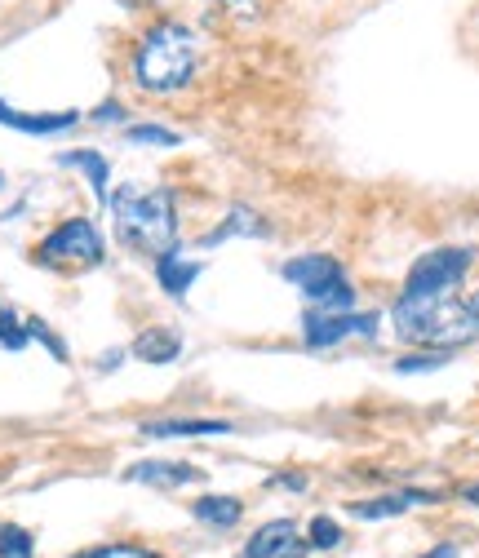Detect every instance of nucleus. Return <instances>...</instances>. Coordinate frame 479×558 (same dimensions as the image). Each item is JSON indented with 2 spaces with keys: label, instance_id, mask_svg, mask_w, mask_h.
Masks as SVG:
<instances>
[{
  "label": "nucleus",
  "instance_id": "obj_1",
  "mask_svg": "<svg viewBox=\"0 0 479 558\" xmlns=\"http://www.w3.org/2000/svg\"><path fill=\"white\" fill-rule=\"evenodd\" d=\"M391 319L400 341H413V346L457 350L479 341V315L471 310V302H457L453 293H400L391 306Z\"/></svg>",
  "mask_w": 479,
  "mask_h": 558
},
{
  "label": "nucleus",
  "instance_id": "obj_2",
  "mask_svg": "<svg viewBox=\"0 0 479 558\" xmlns=\"http://www.w3.org/2000/svg\"><path fill=\"white\" fill-rule=\"evenodd\" d=\"M111 222H116V240L134 248L142 257H165L178 244V213H173V195L165 186H134L125 182L107 200Z\"/></svg>",
  "mask_w": 479,
  "mask_h": 558
},
{
  "label": "nucleus",
  "instance_id": "obj_3",
  "mask_svg": "<svg viewBox=\"0 0 479 558\" xmlns=\"http://www.w3.org/2000/svg\"><path fill=\"white\" fill-rule=\"evenodd\" d=\"M191 76H196V36L182 23L151 27L134 54V85L142 93L169 98V93L187 89Z\"/></svg>",
  "mask_w": 479,
  "mask_h": 558
},
{
  "label": "nucleus",
  "instance_id": "obj_4",
  "mask_svg": "<svg viewBox=\"0 0 479 558\" xmlns=\"http://www.w3.org/2000/svg\"><path fill=\"white\" fill-rule=\"evenodd\" d=\"M280 275L298 288L315 310H351L355 306V288L342 275V262L329 253H307V257H289L280 266Z\"/></svg>",
  "mask_w": 479,
  "mask_h": 558
},
{
  "label": "nucleus",
  "instance_id": "obj_5",
  "mask_svg": "<svg viewBox=\"0 0 479 558\" xmlns=\"http://www.w3.org/2000/svg\"><path fill=\"white\" fill-rule=\"evenodd\" d=\"M103 257H107V244L89 217H67L63 226H54V231L36 244L40 266H98Z\"/></svg>",
  "mask_w": 479,
  "mask_h": 558
},
{
  "label": "nucleus",
  "instance_id": "obj_6",
  "mask_svg": "<svg viewBox=\"0 0 479 558\" xmlns=\"http://www.w3.org/2000/svg\"><path fill=\"white\" fill-rule=\"evenodd\" d=\"M475 262V248H431L413 262L409 279H404V293L422 297V293H453L457 284L466 279Z\"/></svg>",
  "mask_w": 479,
  "mask_h": 558
},
{
  "label": "nucleus",
  "instance_id": "obj_7",
  "mask_svg": "<svg viewBox=\"0 0 479 558\" xmlns=\"http://www.w3.org/2000/svg\"><path fill=\"white\" fill-rule=\"evenodd\" d=\"M377 333V315H355V310H315L302 319V341L307 346H338L346 337H373Z\"/></svg>",
  "mask_w": 479,
  "mask_h": 558
},
{
  "label": "nucleus",
  "instance_id": "obj_8",
  "mask_svg": "<svg viewBox=\"0 0 479 558\" xmlns=\"http://www.w3.org/2000/svg\"><path fill=\"white\" fill-rule=\"evenodd\" d=\"M413 505H440V492H422V488H404V492H386V496H369V501H355L351 514L364 523H382V519H400Z\"/></svg>",
  "mask_w": 479,
  "mask_h": 558
},
{
  "label": "nucleus",
  "instance_id": "obj_9",
  "mask_svg": "<svg viewBox=\"0 0 479 558\" xmlns=\"http://www.w3.org/2000/svg\"><path fill=\"white\" fill-rule=\"evenodd\" d=\"M205 470L187 461H138L125 470V483H147V488H187V483H200Z\"/></svg>",
  "mask_w": 479,
  "mask_h": 558
},
{
  "label": "nucleus",
  "instance_id": "obj_10",
  "mask_svg": "<svg viewBox=\"0 0 479 558\" xmlns=\"http://www.w3.org/2000/svg\"><path fill=\"white\" fill-rule=\"evenodd\" d=\"M0 124L5 129H18V133H36V138H49V133H67L80 124V111H14L5 98H0Z\"/></svg>",
  "mask_w": 479,
  "mask_h": 558
},
{
  "label": "nucleus",
  "instance_id": "obj_11",
  "mask_svg": "<svg viewBox=\"0 0 479 558\" xmlns=\"http://www.w3.org/2000/svg\"><path fill=\"white\" fill-rule=\"evenodd\" d=\"M147 439H205V434H231L236 426L218 417H178V421H142Z\"/></svg>",
  "mask_w": 479,
  "mask_h": 558
},
{
  "label": "nucleus",
  "instance_id": "obj_12",
  "mask_svg": "<svg viewBox=\"0 0 479 558\" xmlns=\"http://www.w3.org/2000/svg\"><path fill=\"white\" fill-rule=\"evenodd\" d=\"M129 350H134V359H142V364H173L182 355V337L173 328H142Z\"/></svg>",
  "mask_w": 479,
  "mask_h": 558
},
{
  "label": "nucleus",
  "instance_id": "obj_13",
  "mask_svg": "<svg viewBox=\"0 0 479 558\" xmlns=\"http://www.w3.org/2000/svg\"><path fill=\"white\" fill-rule=\"evenodd\" d=\"M200 271H205V266L187 262L178 248H169L165 257H156V279H160V288H165L169 297H187V288L200 279Z\"/></svg>",
  "mask_w": 479,
  "mask_h": 558
},
{
  "label": "nucleus",
  "instance_id": "obj_14",
  "mask_svg": "<svg viewBox=\"0 0 479 558\" xmlns=\"http://www.w3.org/2000/svg\"><path fill=\"white\" fill-rule=\"evenodd\" d=\"M298 536V523L293 519H271L262 523L258 532L249 536V545H244V558H280L289 550V541Z\"/></svg>",
  "mask_w": 479,
  "mask_h": 558
},
{
  "label": "nucleus",
  "instance_id": "obj_15",
  "mask_svg": "<svg viewBox=\"0 0 479 558\" xmlns=\"http://www.w3.org/2000/svg\"><path fill=\"white\" fill-rule=\"evenodd\" d=\"M58 164H67V169H80L89 178V186H94V195L98 200H111V191H107V182H111V164H107V155H98V151H89V147H80V151H67V155H58Z\"/></svg>",
  "mask_w": 479,
  "mask_h": 558
},
{
  "label": "nucleus",
  "instance_id": "obj_16",
  "mask_svg": "<svg viewBox=\"0 0 479 558\" xmlns=\"http://www.w3.org/2000/svg\"><path fill=\"white\" fill-rule=\"evenodd\" d=\"M191 514L209 527H236L244 519V505L236 496H200V501H191Z\"/></svg>",
  "mask_w": 479,
  "mask_h": 558
},
{
  "label": "nucleus",
  "instance_id": "obj_17",
  "mask_svg": "<svg viewBox=\"0 0 479 558\" xmlns=\"http://www.w3.org/2000/svg\"><path fill=\"white\" fill-rule=\"evenodd\" d=\"M227 235H271V226L262 222V217L253 213V209H231V213H227V222H222L218 231H209V235H205V248L222 244Z\"/></svg>",
  "mask_w": 479,
  "mask_h": 558
},
{
  "label": "nucleus",
  "instance_id": "obj_18",
  "mask_svg": "<svg viewBox=\"0 0 479 558\" xmlns=\"http://www.w3.org/2000/svg\"><path fill=\"white\" fill-rule=\"evenodd\" d=\"M0 558H36V541L27 527L5 523L0 527Z\"/></svg>",
  "mask_w": 479,
  "mask_h": 558
},
{
  "label": "nucleus",
  "instance_id": "obj_19",
  "mask_svg": "<svg viewBox=\"0 0 479 558\" xmlns=\"http://www.w3.org/2000/svg\"><path fill=\"white\" fill-rule=\"evenodd\" d=\"M129 147H178V133L173 129H160V124H129L125 129Z\"/></svg>",
  "mask_w": 479,
  "mask_h": 558
},
{
  "label": "nucleus",
  "instance_id": "obj_20",
  "mask_svg": "<svg viewBox=\"0 0 479 558\" xmlns=\"http://www.w3.org/2000/svg\"><path fill=\"white\" fill-rule=\"evenodd\" d=\"M346 541L342 527L329 519V514H315V519L307 523V545L311 550H338V545Z\"/></svg>",
  "mask_w": 479,
  "mask_h": 558
},
{
  "label": "nucleus",
  "instance_id": "obj_21",
  "mask_svg": "<svg viewBox=\"0 0 479 558\" xmlns=\"http://www.w3.org/2000/svg\"><path fill=\"white\" fill-rule=\"evenodd\" d=\"M0 346H5V350H27V346H32L27 319H18L14 310H0Z\"/></svg>",
  "mask_w": 479,
  "mask_h": 558
},
{
  "label": "nucleus",
  "instance_id": "obj_22",
  "mask_svg": "<svg viewBox=\"0 0 479 558\" xmlns=\"http://www.w3.org/2000/svg\"><path fill=\"white\" fill-rule=\"evenodd\" d=\"M27 333H32V341H40V346H49V355H54L58 364H67V341L58 333H49L45 319H27Z\"/></svg>",
  "mask_w": 479,
  "mask_h": 558
},
{
  "label": "nucleus",
  "instance_id": "obj_23",
  "mask_svg": "<svg viewBox=\"0 0 479 558\" xmlns=\"http://www.w3.org/2000/svg\"><path fill=\"white\" fill-rule=\"evenodd\" d=\"M448 364V350H426V355H404L395 359V372H435Z\"/></svg>",
  "mask_w": 479,
  "mask_h": 558
},
{
  "label": "nucleus",
  "instance_id": "obj_24",
  "mask_svg": "<svg viewBox=\"0 0 479 558\" xmlns=\"http://www.w3.org/2000/svg\"><path fill=\"white\" fill-rule=\"evenodd\" d=\"M71 558H160L142 545H98V550H85V554H71Z\"/></svg>",
  "mask_w": 479,
  "mask_h": 558
},
{
  "label": "nucleus",
  "instance_id": "obj_25",
  "mask_svg": "<svg viewBox=\"0 0 479 558\" xmlns=\"http://www.w3.org/2000/svg\"><path fill=\"white\" fill-rule=\"evenodd\" d=\"M307 474H271L267 488H284V492H307Z\"/></svg>",
  "mask_w": 479,
  "mask_h": 558
},
{
  "label": "nucleus",
  "instance_id": "obj_26",
  "mask_svg": "<svg viewBox=\"0 0 479 558\" xmlns=\"http://www.w3.org/2000/svg\"><path fill=\"white\" fill-rule=\"evenodd\" d=\"M94 120L98 124H116V120H125V107H120V102H103V107L94 111Z\"/></svg>",
  "mask_w": 479,
  "mask_h": 558
},
{
  "label": "nucleus",
  "instance_id": "obj_27",
  "mask_svg": "<svg viewBox=\"0 0 479 558\" xmlns=\"http://www.w3.org/2000/svg\"><path fill=\"white\" fill-rule=\"evenodd\" d=\"M307 550H311V545H307V536H293V541H289V550H284L280 558H307Z\"/></svg>",
  "mask_w": 479,
  "mask_h": 558
},
{
  "label": "nucleus",
  "instance_id": "obj_28",
  "mask_svg": "<svg viewBox=\"0 0 479 558\" xmlns=\"http://www.w3.org/2000/svg\"><path fill=\"white\" fill-rule=\"evenodd\" d=\"M120 359H125V350H107V355H103V364H98V368H103V372H111V368L120 364Z\"/></svg>",
  "mask_w": 479,
  "mask_h": 558
},
{
  "label": "nucleus",
  "instance_id": "obj_29",
  "mask_svg": "<svg viewBox=\"0 0 479 558\" xmlns=\"http://www.w3.org/2000/svg\"><path fill=\"white\" fill-rule=\"evenodd\" d=\"M422 558H457V545H435V550L422 554Z\"/></svg>",
  "mask_w": 479,
  "mask_h": 558
},
{
  "label": "nucleus",
  "instance_id": "obj_30",
  "mask_svg": "<svg viewBox=\"0 0 479 558\" xmlns=\"http://www.w3.org/2000/svg\"><path fill=\"white\" fill-rule=\"evenodd\" d=\"M462 501H466V505H475V510H479V483H471V488H462Z\"/></svg>",
  "mask_w": 479,
  "mask_h": 558
},
{
  "label": "nucleus",
  "instance_id": "obj_31",
  "mask_svg": "<svg viewBox=\"0 0 479 558\" xmlns=\"http://www.w3.org/2000/svg\"><path fill=\"white\" fill-rule=\"evenodd\" d=\"M471 310H475V315H479V288H475V297H471Z\"/></svg>",
  "mask_w": 479,
  "mask_h": 558
},
{
  "label": "nucleus",
  "instance_id": "obj_32",
  "mask_svg": "<svg viewBox=\"0 0 479 558\" xmlns=\"http://www.w3.org/2000/svg\"><path fill=\"white\" fill-rule=\"evenodd\" d=\"M0 191H5V178H0Z\"/></svg>",
  "mask_w": 479,
  "mask_h": 558
},
{
  "label": "nucleus",
  "instance_id": "obj_33",
  "mask_svg": "<svg viewBox=\"0 0 479 558\" xmlns=\"http://www.w3.org/2000/svg\"><path fill=\"white\" fill-rule=\"evenodd\" d=\"M231 5H240V0H231Z\"/></svg>",
  "mask_w": 479,
  "mask_h": 558
}]
</instances>
